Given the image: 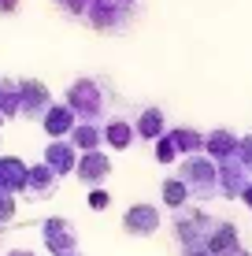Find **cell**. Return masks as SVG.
I'll list each match as a JSON object with an SVG mask.
<instances>
[{
	"label": "cell",
	"instance_id": "6da1fadb",
	"mask_svg": "<svg viewBox=\"0 0 252 256\" xmlns=\"http://www.w3.org/2000/svg\"><path fill=\"white\" fill-rule=\"evenodd\" d=\"M67 108L78 116V122H108V86L97 78H78L67 90Z\"/></svg>",
	"mask_w": 252,
	"mask_h": 256
},
{
	"label": "cell",
	"instance_id": "7a4b0ae2",
	"mask_svg": "<svg viewBox=\"0 0 252 256\" xmlns=\"http://www.w3.org/2000/svg\"><path fill=\"white\" fill-rule=\"evenodd\" d=\"M178 178L189 186L193 200H212V197H219V164H215L208 152L186 156L182 167H178Z\"/></svg>",
	"mask_w": 252,
	"mask_h": 256
},
{
	"label": "cell",
	"instance_id": "3957f363",
	"mask_svg": "<svg viewBox=\"0 0 252 256\" xmlns=\"http://www.w3.org/2000/svg\"><path fill=\"white\" fill-rule=\"evenodd\" d=\"M171 226H175V238H178L182 252H189V249H208L219 219L201 212V208H182V212H175V223Z\"/></svg>",
	"mask_w": 252,
	"mask_h": 256
},
{
	"label": "cell",
	"instance_id": "277c9868",
	"mask_svg": "<svg viewBox=\"0 0 252 256\" xmlns=\"http://www.w3.org/2000/svg\"><path fill=\"white\" fill-rule=\"evenodd\" d=\"M85 19L100 34H126L130 22H134V8H123L119 0H93Z\"/></svg>",
	"mask_w": 252,
	"mask_h": 256
},
{
	"label": "cell",
	"instance_id": "5b68a950",
	"mask_svg": "<svg viewBox=\"0 0 252 256\" xmlns=\"http://www.w3.org/2000/svg\"><path fill=\"white\" fill-rule=\"evenodd\" d=\"M41 238H45V249L52 256H71V252H78V230H74L71 219H63V216L45 219V223H41Z\"/></svg>",
	"mask_w": 252,
	"mask_h": 256
},
{
	"label": "cell",
	"instance_id": "8992f818",
	"mask_svg": "<svg viewBox=\"0 0 252 256\" xmlns=\"http://www.w3.org/2000/svg\"><path fill=\"white\" fill-rule=\"evenodd\" d=\"M163 216L156 204H130L126 216H123V230L134 234V238H152L156 230H160Z\"/></svg>",
	"mask_w": 252,
	"mask_h": 256
},
{
	"label": "cell",
	"instance_id": "52a82bcc",
	"mask_svg": "<svg viewBox=\"0 0 252 256\" xmlns=\"http://www.w3.org/2000/svg\"><path fill=\"white\" fill-rule=\"evenodd\" d=\"M52 112V93L37 78H22V116L19 119H45Z\"/></svg>",
	"mask_w": 252,
	"mask_h": 256
},
{
	"label": "cell",
	"instance_id": "ba28073f",
	"mask_svg": "<svg viewBox=\"0 0 252 256\" xmlns=\"http://www.w3.org/2000/svg\"><path fill=\"white\" fill-rule=\"evenodd\" d=\"M252 186V174L245 171V164L234 156V160H223L219 164V197H238Z\"/></svg>",
	"mask_w": 252,
	"mask_h": 256
},
{
	"label": "cell",
	"instance_id": "9c48e42d",
	"mask_svg": "<svg viewBox=\"0 0 252 256\" xmlns=\"http://www.w3.org/2000/svg\"><path fill=\"white\" fill-rule=\"evenodd\" d=\"M78 182H85L89 190H100V182H108V174H111V160H108V152H82V160H78Z\"/></svg>",
	"mask_w": 252,
	"mask_h": 256
},
{
	"label": "cell",
	"instance_id": "30bf717a",
	"mask_svg": "<svg viewBox=\"0 0 252 256\" xmlns=\"http://www.w3.org/2000/svg\"><path fill=\"white\" fill-rule=\"evenodd\" d=\"M78 160H82V152H78L71 141L63 138V141H52V145H45V160H41V164H48L52 171L63 178V174H74V171H78Z\"/></svg>",
	"mask_w": 252,
	"mask_h": 256
},
{
	"label": "cell",
	"instance_id": "8fae6325",
	"mask_svg": "<svg viewBox=\"0 0 252 256\" xmlns=\"http://www.w3.org/2000/svg\"><path fill=\"white\" fill-rule=\"evenodd\" d=\"M26 182H30V167L19 156H0V190L15 197V193H26Z\"/></svg>",
	"mask_w": 252,
	"mask_h": 256
},
{
	"label": "cell",
	"instance_id": "7c38bea8",
	"mask_svg": "<svg viewBox=\"0 0 252 256\" xmlns=\"http://www.w3.org/2000/svg\"><path fill=\"white\" fill-rule=\"evenodd\" d=\"M56 190H59V174L52 171L48 164H37V167H30L26 197H33V200H48V197H56Z\"/></svg>",
	"mask_w": 252,
	"mask_h": 256
},
{
	"label": "cell",
	"instance_id": "4fadbf2b",
	"mask_svg": "<svg viewBox=\"0 0 252 256\" xmlns=\"http://www.w3.org/2000/svg\"><path fill=\"white\" fill-rule=\"evenodd\" d=\"M41 126H45V134L52 138V141H63V138H71L74 134V126H78V116L67 104H52V112L45 119H41Z\"/></svg>",
	"mask_w": 252,
	"mask_h": 256
},
{
	"label": "cell",
	"instance_id": "5bb4252c",
	"mask_svg": "<svg viewBox=\"0 0 252 256\" xmlns=\"http://www.w3.org/2000/svg\"><path fill=\"white\" fill-rule=\"evenodd\" d=\"M134 138H137V122L134 119H126V116H111L108 122H104V145H111V148H130L134 145Z\"/></svg>",
	"mask_w": 252,
	"mask_h": 256
},
{
	"label": "cell",
	"instance_id": "9a60e30c",
	"mask_svg": "<svg viewBox=\"0 0 252 256\" xmlns=\"http://www.w3.org/2000/svg\"><path fill=\"white\" fill-rule=\"evenodd\" d=\"M204 152L212 156L215 164L234 160V156L241 152V138L234 134V130H212V134H208V148H204Z\"/></svg>",
	"mask_w": 252,
	"mask_h": 256
},
{
	"label": "cell",
	"instance_id": "2e32d148",
	"mask_svg": "<svg viewBox=\"0 0 252 256\" xmlns=\"http://www.w3.org/2000/svg\"><path fill=\"white\" fill-rule=\"evenodd\" d=\"M134 122H137V138H145V141H160L167 134V116H163V108H156V104L141 108Z\"/></svg>",
	"mask_w": 252,
	"mask_h": 256
},
{
	"label": "cell",
	"instance_id": "e0dca14e",
	"mask_svg": "<svg viewBox=\"0 0 252 256\" xmlns=\"http://www.w3.org/2000/svg\"><path fill=\"white\" fill-rule=\"evenodd\" d=\"M0 112L4 119H19L22 116V82L0 74Z\"/></svg>",
	"mask_w": 252,
	"mask_h": 256
},
{
	"label": "cell",
	"instance_id": "ac0fdd59",
	"mask_svg": "<svg viewBox=\"0 0 252 256\" xmlns=\"http://www.w3.org/2000/svg\"><path fill=\"white\" fill-rule=\"evenodd\" d=\"M71 145L78 152H97L104 145V122H78L71 134Z\"/></svg>",
	"mask_w": 252,
	"mask_h": 256
},
{
	"label": "cell",
	"instance_id": "d6986e66",
	"mask_svg": "<svg viewBox=\"0 0 252 256\" xmlns=\"http://www.w3.org/2000/svg\"><path fill=\"white\" fill-rule=\"evenodd\" d=\"M167 134L175 138L182 156H201L208 148V134H201V130H193V126H175V130H167Z\"/></svg>",
	"mask_w": 252,
	"mask_h": 256
},
{
	"label": "cell",
	"instance_id": "ffe728a7",
	"mask_svg": "<svg viewBox=\"0 0 252 256\" xmlns=\"http://www.w3.org/2000/svg\"><path fill=\"white\" fill-rule=\"evenodd\" d=\"M163 204H167L171 212H182V208H189V200H193V193H189V186L178 178V174H171V178H163Z\"/></svg>",
	"mask_w": 252,
	"mask_h": 256
},
{
	"label": "cell",
	"instance_id": "44dd1931",
	"mask_svg": "<svg viewBox=\"0 0 252 256\" xmlns=\"http://www.w3.org/2000/svg\"><path fill=\"white\" fill-rule=\"evenodd\" d=\"M230 249H241L238 226L227 223V219H219V226H215L212 242H208V252H212V256H223V252H230Z\"/></svg>",
	"mask_w": 252,
	"mask_h": 256
},
{
	"label": "cell",
	"instance_id": "7402d4cb",
	"mask_svg": "<svg viewBox=\"0 0 252 256\" xmlns=\"http://www.w3.org/2000/svg\"><path fill=\"white\" fill-rule=\"evenodd\" d=\"M178 145H175V138H171V134H163L160 141H156V160H160V164H175L178 160Z\"/></svg>",
	"mask_w": 252,
	"mask_h": 256
},
{
	"label": "cell",
	"instance_id": "603a6c76",
	"mask_svg": "<svg viewBox=\"0 0 252 256\" xmlns=\"http://www.w3.org/2000/svg\"><path fill=\"white\" fill-rule=\"evenodd\" d=\"M89 4H93V0H56L59 12L74 15V19H85V15H89Z\"/></svg>",
	"mask_w": 252,
	"mask_h": 256
},
{
	"label": "cell",
	"instance_id": "cb8c5ba5",
	"mask_svg": "<svg viewBox=\"0 0 252 256\" xmlns=\"http://www.w3.org/2000/svg\"><path fill=\"white\" fill-rule=\"evenodd\" d=\"M11 219H15V197L0 190V226H7Z\"/></svg>",
	"mask_w": 252,
	"mask_h": 256
},
{
	"label": "cell",
	"instance_id": "d4e9b609",
	"mask_svg": "<svg viewBox=\"0 0 252 256\" xmlns=\"http://www.w3.org/2000/svg\"><path fill=\"white\" fill-rule=\"evenodd\" d=\"M108 204H111V193L108 190H89V208L93 212H108Z\"/></svg>",
	"mask_w": 252,
	"mask_h": 256
},
{
	"label": "cell",
	"instance_id": "484cf974",
	"mask_svg": "<svg viewBox=\"0 0 252 256\" xmlns=\"http://www.w3.org/2000/svg\"><path fill=\"white\" fill-rule=\"evenodd\" d=\"M238 160L245 164V171L252 174V134H249V138H241V152H238Z\"/></svg>",
	"mask_w": 252,
	"mask_h": 256
},
{
	"label": "cell",
	"instance_id": "4316f807",
	"mask_svg": "<svg viewBox=\"0 0 252 256\" xmlns=\"http://www.w3.org/2000/svg\"><path fill=\"white\" fill-rule=\"evenodd\" d=\"M19 4H22V0H0V15H11V12H19Z\"/></svg>",
	"mask_w": 252,
	"mask_h": 256
},
{
	"label": "cell",
	"instance_id": "83f0119b",
	"mask_svg": "<svg viewBox=\"0 0 252 256\" xmlns=\"http://www.w3.org/2000/svg\"><path fill=\"white\" fill-rule=\"evenodd\" d=\"M223 256H252V252L245 249V245H241V249H230V252H223Z\"/></svg>",
	"mask_w": 252,
	"mask_h": 256
},
{
	"label": "cell",
	"instance_id": "f1b7e54d",
	"mask_svg": "<svg viewBox=\"0 0 252 256\" xmlns=\"http://www.w3.org/2000/svg\"><path fill=\"white\" fill-rule=\"evenodd\" d=\"M182 256H212L208 249H189V252H182Z\"/></svg>",
	"mask_w": 252,
	"mask_h": 256
},
{
	"label": "cell",
	"instance_id": "f546056e",
	"mask_svg": "<svg viewBox=\"0 0 252 256\" xmlns=\"http://www.w3.org/2000/svg\"><path fill=\"white\" fill-rule=\"evenodd\" d=\"M7 256H37V252H30V249H11Z\"/></svg>",
	"mask_w": 252,
	"mask_h": 256
},
{
	"label": "cell",
	"instance_id": "4dcf8cb0",
	"mask_svg": "<svg viewBox=\"0 0 252 256\" xmlns=\"http://www.w3.org/2000/svg\"><path fill=\"white\" fill-rule=\"evenodd\" d=\"M241 200H245V204H249V208H252V186H249V190H245V193H241Z\"/></svg>",
	"mask_w": 252,
	"mask_h": 256
},
{
	"label": "cell",
	"instance_id": "1f68e13d",
	"mask_svg": "<svg viewBox=\"0 0 252 256\" xmlns=\"http://www.w3.org/2000/svg\"><path fill=\"white\" fill-rule=\"evenodd\" d=\"M119 4H123V8H137L141 0H119Z\"/></svg>",
	"mask_w": 252,
	"mask_h": 256
},
{
	"label": "cell",
	"instance_id": "d6a6232c",
	"mask_svg": "<svg viewBox=\"0 0 252 256\" xmlns=\"http://www.w3.org/2000/svg\"><path fill=\"white\" fill-rule=\"evenodd\" d=\"M0 122H4V112H0Z\"/></svg>",
	"mask_w": 252,
	"mask_h": 256
},
{
	"label": "cell",
	"instance_id": "836d02e7",
	"mask_svg": "<svg viewBox=\"0 0 252 256\" xmlns=\"http://www.w3.org/2000/svg\"><path fill=\"white\" fill-rule=\"evenodd\" d=\"M71 256H82V252H71Z\"/></svg>",
	"mask_w": 252,
	"mask_h": 256
}]
</instances>
